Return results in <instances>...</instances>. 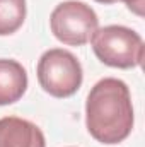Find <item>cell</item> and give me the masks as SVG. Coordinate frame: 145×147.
I'll list each match as a JSON object with an SVG mask.
<instances>
[{
  "instance_id": "cell-1",
  "label": "cell",
  "mask_w": 145,
  "mask_h": 147,
  "mask_svg": "<svg viewBox=\"0 0 145 147\" xmlns=\"http://www.w3.org/2000/svg\"><path fill=\"white\" fill-rule=\"evenodd\" d=\"M85 125L101 144L123 142L133 128V105L128 86L114 77L101 79L85 101Z\"/></svg>"
},
{
  "instance_id": "cell-2",
  "label": "cell",
  "mask_w": 145,
  "mask_h": 147,
  "mask_svg": "<svg viewBox=\"0 0 145 147\" xmlns=\"http://www.w3.org/2000/svg\"><path fill=\"white\" fill-rule=\"evenodd\" d=\"M96 57L114 69L140 67L144 60V39L138 33L125 26H104L91 38Z\"/></svg>"
},
{
  "instance_id": "cell-3",
  "label": "cell",
  "mask_w": 145,
  "mask_h": 147,
  "mask_svg": "<svg viewBox=\"0 0 145 147\" xmlns=\"http://www.w3.org/2000/svg\"><path fill=\"white\" fill-rule=\"evenodd\" d=\"M82 65L70 51L48 50L38 62V82L53 98H70L82 86Z\"/></svg>"
},
{
  "instance_id": "cell-4",
  "label": "cell",
  "mask_w": 145,
  "mask_h": 147,
  "mask_svg": "<svg viewBox=\"0 0 145 147\" xmlns=\"http://www.w3.org/2000/svg\"><path fill=\"white\" fill-rule=\"evenodd\" d=\"M99 26L94 9L84 2L67 0L55 7L50 16L51 33L68 46H82L91 41Z\"/></svg>"
},
{
  "instance_id": "cell-5",
  "label": "cell",
  "mask_w": 145,
  "mask_h": 147,
  "mask_svg": "<svg viewBox=\"0 0 145 147\" xmlns=\"http://www.w3.org/2000/svg\"><path fill=\"white\" fill-rule=\"evenodd\" d=\"M0 147H46L41 128L29 120L5 116L0 120Z\"/></svg>"
},
{
  "instance_id": "cell-6",
  "label": "cell",
  "mask_w": 145,
  "mask_h": 147,
  "mask_svg": "<svg viewBox=\"0 0 145 147\" xmlns=\"http://www.w3.org/2000/svg\"><path fill=\"white\" fill-rule=\"evenodd\" d=\"M28 89L26 69L10 58H0V106L19 101Z\"/></svg>"
},
{
  "instance_id": "cell-7",
  "label": "cell",
  "mask_w": 145,
  "mask_h": 147,
  "mask_svg": "<svg viewBox=\"0 0 145 147\" xmlns=\"http://www.w3.org/2000/svg\"><path fill=\"white\" fill-rule=\"evenodd\" d=\"M26 19V0H0V36L14 34Z\"/></svg>"
},
{
  "instance_id": "cell-8",
  "label": "cell",
  "mask_w": 145,
  "mask_h": 147,
  "mask_svg": "<svg viewBox=\"0 0 145 147\" xmlns=\"http://www.w3.org/2000/svg\"><path fill=\"white\" fill-rule=\"evenodd\" d=\"M94 2H99V3H106V5H111V3H116V2H123L133 14L137 16H144V7H145V0H94Z\"/></svg>"
}]
</instances>
